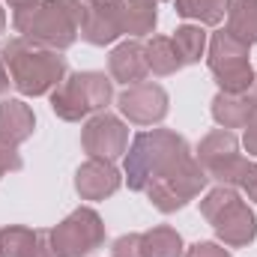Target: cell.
Segmentation results:
<instances>
[{"label":"cell","mask_w":257,"mask_h":257,"mask_svg":"<svg viewBox=\"0 0 257 257\" xmlns=\"http://www.w3.org/2000/svg\"><path fill=\"white\" fill-rule=\"evenodd\" d=\"M84 21V0H27L12 9V27L33 45L66 51Z\"/></svg>","instance_id":"6da1fadb"},{"label":"cell","mask_w":257,"mask_h":257,"mask_svg":"<svg viewBox=\"0 0 257 257\" xmlns=\"http://www.w3.org/2000/svg\"><path fill=\"white\" fill-rule=\"evenodd\" d=\"M0 60L6 66L12 87L21 96H45L57 90L66 78V57L54 48H42L27 42L24 36H12L0 45Z\"/></svg>","instance_id":"7a4b0ae2"},{"label":"cell","mask_w":257,"mask_h":257,"mask_svg":"<svg viewBox=\"0 0 257 257\" xmlns=\"http://www.w3.org/2000/svg\"><path fill=\"white\" fill-rule=\"evenodd\" d=\"M192 156L189 141L171 128H153L135 135L126 150V183L132 192H144L153 180L174 171L180 162Z\"/></svg>","instance_id":"3957f363"},{"label":"cell","mask_w":257,"mask_h":257,"mask_svg":"<svg viewBox=\"0 0 257 257\" xmlns=\"http://www.w3.org/2000/svg\"><path fill=\"white\" fill-rule=\"evenodd\" d=\"M200 215L212 224L215 236L227 248L251 245L257 236V215L254 209L239 197L230 186H215L212 192L200 200Z\"/></svg>","instance_id":"277c9868"},{"label":"cell","mask_w":257,"mask_h":257,"mask_svg":"<svg viewBox=\"0 0 257 257\" xmlns=\"http://www.w3.org/2000/svg\"><path fill=\"white\" fill-rule=\"evenodd\" d=\"M114 99V81L102 72H75L66 75L51 90V111L66 120L78 123L90 114H102Z\"/></svg>","instance_id":"5b68a950"},{"label":"cell","mask_w":257,"mask_h":257,"mask_svg":"<svg viewBox=\"0 0 257 257\" xmlns=\"http://www.w3.org/2000/svg\"><path fill=\"white\" fill-rule=\"evenodd\" d=\"M203 171L209 174V180H215L218 186H230V189H242V183L248 180L254 162L239 156V141L230 128H215L209 132L200 144H197V156H194Z\"/></svg>","instance_id":"8992f818"},{"label":"cell","mask_w":257,"mask_h":257,"mask_svg":"<svg viewBox=\"0 0 257 257\" xmlns=\"http://www.w3.org/2000/svg\"><path fill=\"white\" fill-rule=\"evenodd\" d=\"M209 72L218 84L221 93H248L254 84V69L248 60V45L230 36L227 30L212 33L209 39V54H206Z\"/></svg>","instance_id":"52a82bcc"},{"label":"cell","mask_w":257,"mask_h":257,"mask_svg":"<svg viewBox=\"0 0 257 257\" xmlns=\"http://www.w3.org/2000/svg\"><path fill=\"white\" fill-rule=\"evenodd\" d=\"M206 183H209V174L203 171V165L194 156H189L174 171H168L165 177L153 180L144 192H147L150 203L159 212H177V209H183L189 200H194L197 194L203 192Z\"/></svg>","instance_id":"ba28073f"},{"label":"cell","mask_w":257,"mask_h":257,"mask_svg":"<svg viewBox=\"0 0 257 257\" xmlns=\"http://www.w3.org/2000/svg\"><path fill=\"white\" fill-rule=\"evenodd\" d=\"M102 242H105V221L90 206H78L57 227H51V248L57 257H90Z\"/></svg>","instance_id":"9c48e42d"},{"label":"cell","mask_w":257,"mask_h":257,"mask_svg":"<svg viewBox=\"0 0 257 257\" xmlns=\"http://www.w3.org/2000/svg\"><path fill=\"white\" fill-rule=\"evenodd\" d=\"M81 147H84V153L90 159L114 162L128 150V126L120 117L108 114V111L93 114L87 120V126L81 128Z\"/></svg>","instance_id":"30bf717a"},{"label":"cell","mask_w":257,"mask_h":257,"mask_svg":"<svg viewBox=\"0 0 257 257\" xmlns=\"http://www.w3.org/2000/svg\"><path fill=\"white\" fill-rule=\"evenodd\" d=\"M168 105H171V99H168L165 87L153 84V81L132 84L120 96V114L135 126H156V123H162L168 117Z\"/></svg>","instance_id":"8fae6325"},{"label":"cell","mask_w":257,"mask_h":257,"mask_svg":"<svg viewBox=\"0 0 257 257\" xmlns=\"http://www.w3.org/2000/svg\"><path fill=\"white\" fill-rule=\"evenodd\" d=\"M120 36H123V0H84L81 39L105 48Z\"/></svg>","instance_id":"7c38bea8"},{"label":"cell","mask_w":257,"mask_h":257,"mask_svg":"<svg viewBox=\"0 0 257 257\" xmlns=\"http://www.w3.org/2000/svg\"><path fill=\"white\" fill-rule=\"evenodd\" d=\"M123 177L108 159H87L75 174V192L84 200H105L120 189Z\"/></svg>","instance_id":"4fadbf2b"},{"label":"cell","mask_w":257,"mask_h":257,"mask_svg":"<svg viewBox=\"0 0 257 257\" xmlns=\"http://www.w3.org/2000/svg\"><path fill=\"white\" fill-rule=\"evenodd\" d=\"M108 69H111V78L120 81V84H141L147 75H150V66H147V51H144V42L141 39H126L120 42L111 57H108Z\"/></svg>","instance_id":"5bb4252c"},{"label":"cell","mask_w":257,"mask_h":257,"mask_svg":"<svg viewBox=\"0 0 257 257\" xmlns=\"http://www.w3.org/2000/svg\"><path fill=\"white\" fill-rule=\"evenodd\" d=\"M36 128L33 108L21 99H3L0 102V144L3 147H21Z\"/></svg>","instance_id":"9a60e30c"},{"label":"cell","mask_w":257,"mask_h":257,"mask_svg":"<svg viewBox=\"0 0 257 257\" xmlns=\"http://www.w3.org/2000/svg\"><path fill=\"white\" fill-rule=\"evenodd\" d=\"M254 114V105L248 93H218L212 99V117L221 128H245Z\"/></svg>","instance_id":"2e32d148"},{"label":"cell","mask_w":257,"mask_h":257,"mask_svg":"<svg viewBox=\"0 0 257 257\" xmlns=\"http://www.w3.org/2000/svg\"><path fill=\"white\" fill-rule=\"evenodd\" d=\"M227 33L245 42L248 48L257 42V0H227Z\"/></svg>","instance_id":"e0dca14e"},{"label":"cell","mask_w":257,"mask_h":257,"mask_svg":"<svg viewBox=\"0 0 257 257\" xmlns=\"http://www.w3.org/2000/svg\"><path fill=\"white\" fill-rule=\"evenodd\" d=\"M159 24L156 0H123V33L126 36H147Z\"/></svg>","instance_id":"ac0fdd59"},{"label":"cell","mask_w":257,"mask_h":257,"mask_svg":"<svg viewBox=\"0 0 257 257\" xmlns=\"http://www.w3.org/2000/svg\"><path fill=\"white\" fill-rule=\"evenodd\" d=\"M144 51H147V66L153 75L165 78V75H174L183 69V60L171 42V36H153L150 42H144Z\"/></svg>","instance_id":"d6986e66"},{"label":"cell","mask_w":257,"mask_h":257,"mask_svg":"<svg viewBox=\"0 0 257 257\" xmlns=\"http://www.w3.org/2000/svg\"><path fill=\"white\" fill-rule=\"evenodd\" d=\"M141 245H144V257H183V236L168 227V224H159L147 233H141Z\"/></svg>","instance_id":"ffe728a7"},{"label":"cell","mask_w":257,"mask_h":257,"mask_svg":"<svg viewBox=\"0 0 257 257\" xmlns=\"http://www.w3.org/2000/svg\"><path fill=\"white\" fill-rule=\"evenodd\" d=\"M174 12L180 18H189L197 24L215 27L227 15V0H174Z\"/></svg>","instance_id":"44dd1931"},{"label":"cell","mask_w":257,"mask_h":257,"mask_svg":"<svg viewBox=\"0 0 257 257\" xmlns=\"http://www.w3.org/2000/svg\"><path fill=\"white\" fill-rule=\"evenodd\" d=\"M171 42H174L183 66L200 63V57L206 51V33H203L200 24H183V27H177L174 36H171Z\"/></svg>","instance_id":"7402d4cb"},{"label":"cell","mask_w":257,"mask_h":257,"mask_svg":"<svg viewBox=\"0 0 257 257\" xmlns=\"http://www.w3.org/2000/svg\"><path fill=\"white\" fill-rule=\"evenodd\" d=\"M36 242V230L24 224L0 227V257H30Z\"/></svg>","instance_id":"603a6c76"},{"label":"cell","mask_w":257,"mask_h":257,"mask_svg":"<svg viewBox=\"0 0 257 257\" xmlns=\"http://www.w3.org/2000/svg\"><path fill=\"white\" fill-rule=\"evenodd\" d=\"M114 257H144V245H141V233H123L120 239H114Z\"/></svg>","instance_id":"cb8c5ba5"},{"label":"cell","mask_w":257,"mask_h":257,"mask_svg":"<svg viewBox=\"0 0 257 257\" xmlns=\"http://www.w3.org/2000/svg\"><path fill=\"white\" fill-rule=\"evenodd\" d=\"M12 171H21V156H18L15 147H3L0 144V180L6 174H12Z\"/></svg>","instance_id":"d4e9b609"},{"label":"cell","mask_w":257,"mask_h":257,"mask_svg":"<svg viewBox=\"0 0 257 257\" xmlns=\"http://www.w3.org/2000/svg\"><path fill=\"white\" fill-rule=\"evenodd\" d=\"M183 257H230V251L218 242H194Z\"/></svg>","instance_id":"484cf974"},{"label":"cell","mask_w":257,"mask_h":257,"mask_svg":"<svg viewBox=\"0 0 257 257\" xmlns=\"http://www.w3.org/2000/svg\"><path fill=\"white\" fill-rule=\"evenodd\" d=\"M30 257H57L51 248V230H36V242H33Z\"/></svg>","instance_id":"4316f807"},{"label":"cell","mask_w":257,"mask_h":257,"mask_svg":"<svg viewBox=\"0 0 257 257\" xmlns=\"http://www.w3.org/2000/svg\"><path fill=\"white\" fill-rule=\"evenodd\" d=\"M245 150H248V156H257V111L245 126Z\"/></svg>","instance_id":"83f0119b"},{"label":"cell","mask_w":257,"mask_h":257,"mask_svg":"<svg viewBox=\"0 0 257 257\" xmlns=\"http://www.w3.org/2000/svg\"><path fill=\"white\" fill-rule=\"evenodd\" d=\"M242 192H245L257 203V162H254V168H251V174H248V180L242 183Z\"/></svg>","instance_id":"f1b7e54d"},{"label":"cell","mask_w":257,"mask_h":257,"mask_svg":"<svg viewBox=\"0 0 257 257\" xmlns=\"http://www.w3.org/2000/svg\"><path fill=\"white\" fill-rule=\"evenodd\" d=\"M9 84H12V78H9V72H6V66H3V60H0V96L9 90Z\"/></svg>","instance_id":"f546056e"},{"label":"cell","mask_w":257,"mask_h":257,"mask_svg":"<svg viewBox=\"0 0 257 257\" xmlns=\"http://www.w3.org/2000/svg\"><path fill=\"white\" fill-rule=\"evenodd\" d=\"M6 30V15H3V9H0V33Z\"/></svg>","instance_id":"4dcf8cb0"},{"label":"cell","mask_w":257,"mask_h":257,"mask_svg":"<svg viewBox=\"0 0 257 257\" xmlns=\"http://www.w3.org/2000/svg\"><path fill=\"white\" fill-rule=\"evenodd\" d=\"M6 3H9V6L15 9V6H21V3H27V0H6Z\"/></svg>","instance_id":"1f68e13d"},{"label":"cell","mask_w":257,"mask_h":257,"mask_svg":"<svg viewBox=\"0 0 257 257\" xmlns=\"http://www.w3.org/2000/svg\"><path fill=\"white\" fill-rule=\"evenodd\" d=\"M156 3H159V0H156Z\"/></svg>","instance_id":"d6a6232c"}]
</instances>
